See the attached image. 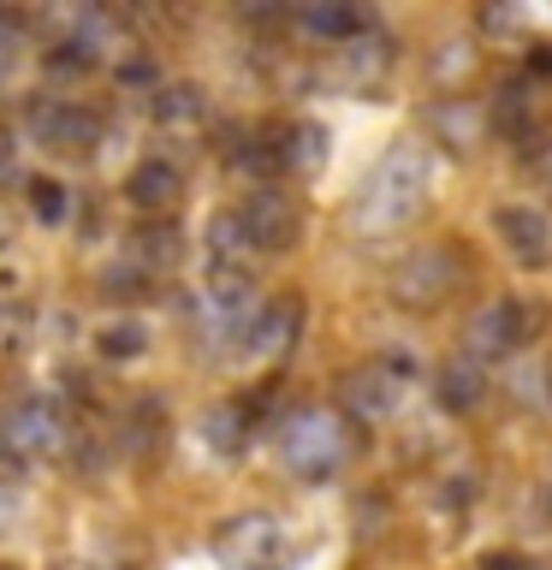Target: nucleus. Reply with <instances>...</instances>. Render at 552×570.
Masks as SVG:
<instances>
[{"instance_id": "obj_1", "label": "nucleus", "mask_w": 552, "mask_h": 570, "mask_svg": "<svg viewBox=\"0 0 552 570\" xmlns=\"http://www.w3.org/2000/svg\"><path fill=\"white\" fill-rule=\"evenodd\" d=\"M427 203V155L416 142H398L392 155H381V167L363 178V190H356L351 203V226L363 232V238H386V232L410 226Z\"/></svg>"}, {"instance_id": "obj_2", "label": "nucleus", "mask_w": 552, "mask_h": 570, "mask_svg": "<svg viewBox=\"0 0 552 570\" xmlns=\"http://www.w3.org/2000/svg\"><path fill=\"white\" fill-rule=\"evenodd\" d=\"M356 440L351 422L333 416V410H297V416L279 422V463L297 481H333L351 463Z\"/></svg>"}, {"instance_id": "obj_3", "label": "nucleus", "mask_w": 552, "mask_h": 570, "mask_svg": "<svg viewBox=\"0 0 552 570\" xmlns=\"http://www.w3.org/2000/svg\"><path fill=\"white\" fill-rule=\"evenodd\" d=\"M463 285V249L457 244H427V249H410V256L392 267V303L404 309H440Z\"/></svg>"}, {"instance_id": "obj_4", "label": "nucleus", "mask_w": 552, "mask_h": 570, "mask_svg": "<svg viewBox=\"0 0 552 570\" xmlns=\"http://www.w3.org/2000/svg\"><path fill=\"white\" fill-rule=\"evenodd\" d=\"M214 559L226 570H279L285 564V534L274 517H231L214 534Z\"/></svg>"}, {"instance_id": "obj_5", "label": "nucleus", "mask_w": 552, "mask_h": 570, "mask_svg": "<svg viewBox=\"0 0 552 570\" xmlns=\"http://www.w3.org/2000/svg\"><path fill=\"white\" fill-rule=\"evenodd\" d=\"M66 440V422L60 410H53L48 399H30L0 416V458L7 463H30V458H48L53 445Z\"/></svg>"}, {"instance_id": "obj_6", "label": "nucleus", "mask_w": 552, "mask_h": 570, "mask_svg": "<svg viewBox=\"0 0 552 570\" xmlns=\"http://www.w3.org/2000/svg\"><path fill=\"white\" fill-rule=\"evenodd\" d=\"M24 125L42 149H96V137H101V119L71 101H30Z\"/></svg>"}, {"instance_id": "obj_7", "label": "nucleus", "mask_w": 552, "mask_h": 570, "mask_svg": "<svg viewBox=\"0 0 552 570\" xmlns=\"http://www.w3.org/2000/svg\"><path fill=\"white\" fill-rule=\"evenodd\" d=\"M244 214V232H249V244L256 249H292L303 238V220H297V203L292 196H279V190H249V203L238 208Z\"/></svg>"}, {"instance_id": "obj_8", "label": "nucleus", "mask_w": 552, "mask_h": 570, "mask_svg": "<svg viewBox=\"0 0 552 570\" xmlns=\"http://www.w3.org/2000/svg\"><path fill=\"white\" fill-rule=\"evenodd\" d=\"M534 327H541V309H534V303L499 297V303H487V309L475 315V345L499 356V351H516Z\"/></svg>"}, {"instance_id": "obj_9", "label": "nucleus", "mask_w": 552, "mask_h": 570, "mask_svg": "<svg viewBox=\"0 0 552 570\" xmlns=\"http://www.w3.org/2000/svg\"><path fill=\"white\" fill-rule=\"evenodd\" d=\"M398 399H404V386H398V368H392V363H368V368L345 374V410H351V416L386 422L392 410H398Z\"/></svg>"}, {"instance_id": "obj_10", "label": "nucleus", "mask_w": 552, "mask_h": 570, "mask_svg": "<svg viewBox=\"0 0 552 570\" xmlns=\"http://www.w3.org/2000/svg\"><path fill=\"white\" fill-rule=\"evenodd\" d=\"M493 226H499V238L511 244V256H516V262L546 267L552 238H546V220H541L534 208H499V214H493Z\"/></svg>"}, {"instance_id": "obj_11", "label": "nucleus", "mask_w": 552, "mask_h": 570, "mask_svg": "<svg viewBox=\"0 0 552 570\" xmlns=\"http://www.w3.org/2000/svg\"><path fill=\"white\" fill-rule=\"evenodd\" d=\"M125 196H131V208H142V214H167L178 203V167H167V160H142V167L131 173V185H125Z\"/></svg>"}, {"instance_id": "obj_12", "label": "nucleus", "mask_w": 552, "mask_h": 570, "mask_svg": "<svg viewBox=\"0 0 552 570\" xmlns=\"http://www.w3.org/2000/svg\"><path fill=\"white\" fill-rule=\"evenodd\" d=\"M297 327H303V303H292V297H279V303H267V309L256 315V327H249V345L244 351H285L297 338Z\"/></svg>"}, {"instance_id": "obj_13", "label": "nucleus", "mask_w": 552, "mask_h": 570, "mask_svg": "<svg viewBox=\"0 0 552 570\" xmlns=\"http://www.w3.org/2000/svg\"><path fill=\"white\" fill-rule=\"evenodd\" d=\"M249 422H256V410L249 404H220V410H208V422H203V434L214 452H244V440H249Z\"/></svg>"}, {"instance_id": "obj_14", "label": "nucleus", "mask_w": 552, "mask_h": 570, "mask_svg": "<svg viewBox=\"0 0 552 570\" xmlns=\"http://www.w3.org/2000/svg\"><path fill=\"white\" fill-rule=\"evenodd\" d=\"M208 249H214V267H238L249 249V232H244V214H214V226H208Z\"/></svg>"}, {"instance_id": "obj_15", "label": "nucleus", "mask_w": 552, "mask_h": 570, "mask_svg": "<svg viewBox=\"0 0 552 570\" xmlns=\"http://www.w3.org/2000/svg\"><path fill=\"white\" fill-rule=\"evenodd\" d=\"M303 24L321 30V36H333V42H351V36L368 30V18L356 7H303Z\"/></svg>"}, {"instance_id": "obj_16", "label": "nucleus", "mask_w": 552, "mask_h": 570, "mask_svg": "<svg viewBox=\"0 0 552 570\" xmlns=\"http://www.w3.org/2000/svg\"><path fill=\"white\" fill-rule=\"evenodd\" d=\"M434 392H440V404H445V410H470V404L481 399V374H475L470 363H452V368H440Z\"/></svg>"}, {"instance_id": "obj_17", "label": "nucleus", "mask_w": 552, "mask_h": 570, "mask_svg": "<svg viewBox=\"0 0 552 570\" xmlns=\"http://www.w3.org/2000/svg\"><path fill=\"white\" fill-rule=\"evenodd\" d=\"M434 125H445V142H452V149H475V137H481V119L463 101H440Z\"/></svg>"}, {"instance_id": "obj_18", "label": "nucleus", "mask_w": 552, "mask_h": 570, "mask_svg": "<svg viewBox=\"0 0 552 570\" xmlns=\"http://www.w3.org/2000/svg\"><path fill=\"white\" fill-rule=\"evenodd\" d=\"M142 345H149V333L137 327V321H114V327H101L96 351L114 356V363H131V356H142Z\"/></svg>"}, {"instance_id": "obj_19", "label": "nucleus", "mask_w": 552, "mask_h": 570, "mask_svg": "<svg viewBox=\"0 0 552 570\" xmlns=\"http://www.w3.org/2000/svg\"><path fill=\"white\" fill-rule=\"evenodd\" d=\"M178 249H185V244H178V232H172V226H142V232H137V256H142V262L172 267V262H178Z\"/></svg>"}, {"instance_id": "obj_20", "label": "nucleus", "mask_w": 552, "mask_h": 570, "mask_svg": "<svg viewBox=\"0 0 552 570\" xmlns=\"http://www.w3.org/2000/svg\"><path fill=\"white\" fill-rule=\"evenodd\" d=\"M155 119H203V89H160V96H155Z\"/></svg>"}, {"instance_id": "obj_21", "label": "nucleus", "mask_w": 552, "mask_h": 570, "mask_svg": "<svg viewBox=\"0 0 552 570\" xmlns=\"http://www.w3.org/2000/svg\"><path fill=\"white\" fill-rule=\"evenodd\" d=\"M30 208L42 214V220H66V185L60 178H30Z\"/></svg>"}, {"instance_id": "obj_22", "label": "nucleus", "mask_w": 552, "mask_h": 570, "mask_svg": "<svg viewBox=\"0 0 552 570\" xmlns=\"http://www.w3.org/2000/svg\"><path fill=\"white\" fill-rule=\"evenodd\" d=\"M285 160L321 167V160H327V131H321V125H297V131H292V149H285Z\"/></svg>"}, {"instance_id": "obj_23", "label": "nucleus", "mask_w": 552, "mask_h": 570, "mask_svg": "<svg viewBox=\"0 0 552 570\" xmlns=\"http://www.w3.org/2000/svg\"><path fill=\"white\" fill-rule=\"evenodd\" d=\"M101 292L107 297H149V279L137 267H114V274H101Z\"/></svg>"}, {"instance_id": "obj_24", "label": "nucleus", "mask_w": 552, "mask_h": 570, "mask_svg": "<svg viewBox=\"0 0 552 570\" xmlns=\"http://www.w3.org/2000/svg\"><path fill=\"white\" fill-rule=\"evenodd\" d=\"M481 570H529V559H523V552H487Z\"/></svg>"}, {"instance_id": "obj_25", "label": "nucleus", "mask_w": 552, "mask_h": 570, "mask_svg": "<svg viewBox=\"0 0 552 570\" xmlns=\"http://www.w3.org/2000/svg\"><path fill=\"white\" fill-rule=\"evenodd\" d=\"M541 505H546V517H552V475H546V488H541Z\"/></svg>"}, {"instance_id": "obj_26", "label": "nucleus", "mask_w": 552, "mask_h": 570, "mask_svg": "<svg viewBox=\"0 0 552 570\" xmlns=\"http://www.w3.org/2000/svg\"><path fill=\"white\" fill-rule=\"evenodd\" d=\"M0 160H7V142H0Z\"/></svg>"}, {"instance_id": "obj_27", "label": "nucleus", "mask_w": 552, "mask_h": 570, "mask_svg": "<svg viewBox=\"0 0 552 570\" xmlns=\"http://www.w3.org/2000/svg\"><path fill=\"white\" fill-rule=\"evenodd\" d=\"M0 18H7V12H0Z\"/></svg>"}, {"instance_id": "obj_28", "label": "nucleus", "mask_w": 552, "mask_h": 570, "mask_svg": "<svg viewBox=\"0 0 552 570\" xmlns=\"http://www.w3.org/2000/svg\"><path fill=\"white\" fill-rule=\"evenodd\" d=\"M546 386H552V381H546Z\"/></svg>"}]
</instances>
